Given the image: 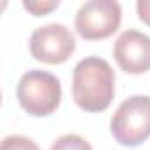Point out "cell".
I'll return each mask as SVG.
<instances>
[{"mask_svg": "<svg viewBox=\"0 0 150 150\" xmlns=\"http://www.w3.org/2000/svg\"><path fill=\"white\" fill-rule=\"evenodd\" d=\"M115 96V71L99 57L80 60L72 71V99L88 113L110 108Z\"/></svg>", "mask_w": 150, "mask_h": 150, "instance_id": "cell-1", "label": "cell"}, {"mask_svg": "<svg viewBox=\"0 0 150 150\" xmlns=\"http://www.w3.org/2000/svg\"><path fill=\"white\" fill-rule=\"evenodd\" d=\"M16 97L20 106L28 115L48 117L60 106L62 87L55 74L41 69H32L20 78Z\"/></svg>", "mask_w": 150, "mask_h": 150, "instance_id": "cell-2", "label": "cell"}, {"mask_svg": "<svg viewBox=\"0 0 150 150\" xmlns=\"http://www.w3.org/2000/svg\"><path fill=\"white\" fill-rule=\"evenodd\" d=\"M113 138L124 146H138L150 136V97L131 96L110 120Z\"/></svg>", "mask_w": 150, "mask_h": 150, "instance_id": "cell-3", "label": "cell"}, {"mask_svg": "<svg viewBox=\"0 0 150 150\" xmlns=\"http://www.w3.org/2000/svg\"><path fill=\"white\" fill-rule=\"evenodd\" d=\"M122 21V7L115 0H90L85 2L74 18L78 35L87 41H99L113 35Z\"/></svg>", "mask_w": 150, "mask_h": 150, "instance_id": "cell-4", "label": "cell"}, {"mask_svg": "<svg viewBox=\"0 0 150 150\" xmlns=\"http://www.w3.org/2000/svg\"><path fill=\"white\" fill-rule=\"evenodd\" d=\"M28 44L32 57L48 65L67 62L76 50V39L64 23H48L35 28Z\"/></svg>", "mask_w": 150, "mask_h": 150, "instance_id": "cell-5", "label": "cell"}, {"mask_svg": "<svg viewBox=\"0 0 150 150\" xmlns=\"http://www.w3.org/2000/svg\"><path fill=\"white\" fill-rule=\"evenodd\" d=\"M117 65L127 74H143L150 71V35L129 28L124 30L113 46Z\"/></svg>", "mask_w": 150, "mask_h": 150, "instance_id": "cell-6", "label": "cell"}, {"mask_svg": "<svg viewBox=\"0 0 150 150\" xmlns=\"http://www.w3.org/2000/svg\"><path fill=\"white\" fill-rule=\"evenodd\" d=\"M50 150H94V148L80 134H62L53 141Z\"/></svg>", "mask_w": 150, "mask_h": 150, "instance_id": "cell-7", "label": "cell"}, {"mask_svg": "<svg viewBox=\"0 0 150 150\" xmlns=\"http://www.w3.org/2000/svg\"><path fill=\"white\" fill-rule=\"evenodd\" d=\"M0 150H41V146L34 139H30L27 136L11 134V136H6L4 138Z\"/></svg>", "mask_w": 150, "mask_h": 150, "instance_id": "cell-8", "label": "cell"}, {"mask_svg": "<svg viewBox=\"0 0 150 150\" xmlns=\"http://www.w3.org/2000/svg\"><path fill=\"white\" fill-rule=\"evenodd\" d=\"M60 6V2L58 0H53V2H41V0H32V2H23V7L28 11V13H32L34 16H44V14H48L50 11H53V9H57Z\"/></svg>", "mask_w": 150, "mask_h": 150, "instance_id": "cell-9", "label": "cell"}, {"mask_svg": "<svg viewBox=\"0 0 150 150\" xmlns=\"http://www.w3.org/2000/svg\"><path fill=\"white\" fill-rule=\"evenodd\" d=\"M136 13H138V18L150 27V2L139 0V2L136 4Z\"/></svg>", "mask_w": 150, "mask_h": 150, "instance_id": "cell-10", "label": "cell"}]
</instances>
